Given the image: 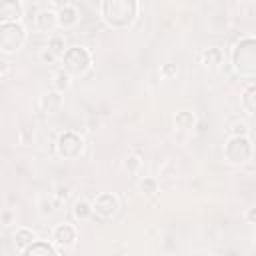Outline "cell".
Returning <instances> with one entry per match:
<instances>
[{"instance_id": "25", "label": "cell", "mask_w": 256, "mask_h": 256, "mask_svg": "<svg viewBox=\"0 0 256 256\" xmlns=\"http://www.w3.org/2000/svg\"><path fill=\"white\" fill-rule=\"evenodd\" d=\"M160 72H162V76H164V78H172V76H176V74H178V68H176V64L168 62V64H164V66L160 68Z\"/></svg>"}, {"instance_id": "1", "label": "cell", "mask_w": 256, "mask_h": 256, "mask_svg": "<svg viewBox=\"0 0 256 256\" xmlns=\"http://www.w3.org/2000/svg\"><path fill=\"white\" fill-rule=\"evenodd\" d=\"M138 8H140V4L134 0H130V2L128 0H112V2L106 0L100 4V14L108 26L124 28L134 22Z\"/></svg>"}, {"instance_id": "27", "label": "cell", "mask_w": 256, "mask_h": 256, "mask_svg": "<svg viewBox=\"0 0 256 256\" xmlns=\"http://www.w3.org/2000/svg\"><path fill=\"white\" fill-rule=\"evenodd\" d=\"M244 218H246V222H248V224H256V206L248 208V210H246V214H244Z\"/></svg>"}, {"instance_id": "12", "label": "cell", "mask_w": 256, "mask_h": 256, "mask_svg": "<svg viewBox=\"0 0 256 256\" xmlns=\"http://www.w3.org/2000/svg\"><path fill=\"white\" fill-rule=\"evenodd\" d=\"M80 20L78 8L74 4H62L58 8V26L60 28H74Z\"/></svg>"}, {"instance_id": "6", "label": "cell", "mask_w": 256, "mask_h": 256, "mask_svg": "<svg viewBox=\"0 0 256 256\" xmlns=\"http://www.w3.org/2000/svg\"><path fill=\"white\" fill-rule=\"evenodd\" d=\"M76 238H78V232L74 228V224H56L54 230H52V244H56L60 250H68L76 244Z\"/></svg>"}, {"instance_id": "3", "label": "cell", "mask_w": 256, "mask_h": 256, "mask_svg": "<svg viewBox=\"0 0 256 256\" xmlns=\"http://www.w3.org/2000/svg\"><path fill=\"white\" fill-rule=\"evenodd\" d=\"M26 42V28L22 22H0V50L2 54L18 52Z\"/></svg>"}, {"instance_id": "19", "label": "cell", "mask_w": 256, "mask_h": 256, "mask_svg": "<svg viewBox=\"0 0 256 256\" xmlns=\"http://www.w3.org/2000/svg\"><path fill=\"white\" fill-rule=\"evenodd\" d=\"M138 190L144 194V196H154L158 192V178L154 176H144L140 182H138Z\"/></svg>"}, {"instance_id": "5", "label": "cell", "mask_w": 256, "mask_h": 256, "mask_svg": "<svg viewBox=\"0 0 256 256\" xmlns=\"http://www.w3.org/2000/svg\"><path fill=\"white\" fill-rule=\"evenodd\" d=\"M92 206H94V214H98L100 218L108 220V218H112V216L118 212L120 202H118L116 194H112V192H102V194H98V196L94 198Z\"/></svg>"}, {"instance_id": "24", "label": "cell", "mask_w": 256, "mask_h": 256, "mask_svg": "<svg viewBox=\"0 0 256 256\" xmlns=\"http://www.w3.org/2000/svg\"><path fill=\"white\" fill-rule=\"evenodd\" d=\"M0 220H2V226H12L16 222V212L12 208H2Z\"/></svg>"}, {"instance_id": "22", "label": "cell", "mask_w": 256, "mask_h": 256, "mask_svg": "<svg viewBox=\"0 0 256 256\" xmlns=\"http://www.w3.org/2000/svg\"><path fill=\"white\" fill-rule=\"evenodd\" d=\"M248 124L244 120H238L230 126V136H248Z\"/></svg>"}, {"instance_id": "18", "label": "cell", "mask_w": 256, "mask_h": 256, "mask_svg": "<svg viewBox=\"0 0 256 256\" xmlns=\"http://www.w3.org/2000/svg\"><path fill=\"white\" fill-rule=\"evenodd\" d=\"M140 166H142V158H140L138 154H128V156L122 160V168H124V172H128L130 176H136L138 170H140Z\"/></svg>"}, {"instance_id": "16", "label": "cell", "mask_w": 256, "mask_h": 256, "mask_svg": "<svg viewBox=\"0 0 256 256\" xmlns=\"http://www.w3.org/2000/svg\"><path fill=\"white\" fill-rule=\"evenodd\" d=\"M72 214L78 218V220H88L92 214H94V206L92 202H88L86 198H78L72 206Z\"/></svg>"}, {"instance_id": "13", "label": "cell", "mask_w": 256, "mask_h": 256, "mask_svg": "<svg viewBox=\"0 0 256 256\" xmlns=\"http://www.w3.org/2000/svg\"><path fill=\"white\" fill-rule=\"evenodd\" d=\"M202 64L210 70L214 68H220L224 64V50L220 46H210L202 52Z\"/></svg>"}, {"instance_id": "23", "label": "cell", "mask_w": 256, "mask_h": 256, "mask_svg": "<svg viewBox=\"0 0 256 256\" xmlns=\"http://www.w3.org/2000/svg\"><path fill=\"white\" fill-rule=\"evenodd\" d=\"M38 58H40V62L42 64H54L56 60H58V56L48 48V46H44L42 50H40V54H38Z\"/></svg>"}, {"instance_id": "20", "label": "cell", "mask_w": 256, "mask_h": 256, "mask_svg": "<svg viewBox=\"0 0 256 256\" xmlns=\"http://www.w3.org/2000/svg\"><path fill=\"white\" fill-rule=\"evenodd\" d=\"M36 206H38V212H40L42 216H52V214L56 212L58 202H56V198H54V196H52V198H48V196H40Z\"/></svg>"}, {"instance_id": "26", "label": "cell", "mask_w": 256, "mask_h": 256, "mask_svg": "<svg viewBox=\"0 0 256 256\" xmlns=\"http://www.w3.org/2000/svg\"><path fill=\"white\" fill-rule=\"evenodd\" d=\"M8 74H10V62L0 60V76H2V80H6V78H8Z\"/></svg>"}, {"instance_id": "17", "label": "cell", "mask_w": 256, "mask_h": 256, "mask_svg": "<svg viewBox=\"0 0 256 256\" xmlns=\"http://www.w3.org/2000/svg\"><path fill=\"white\" fill-rule=\"evenodd\" d=\"M58 58H62L64 56V52L68 50L66 48V38H64V34H58V32H54V34H50L48 36V44H46Z\"/></svg>"}, {"instance_id": "14", "label": "cell", "mask_w": 256, "mask_h": 256, "mask_svg": "<svg viewBox=\"0 0 256 256\" xmlns=\"http://www.w3.org/2000/svg\"><path fill=\"white\" fill-rule=\"evenodd\" d=\"M174 126L178 130H184V132L186 130H192L196 126V114L190 112V110H178L174 114Z\"/></svg>"}, {"instance_id": "10", "label": "cell", "mask_w": 256, "mask_h": 256, "mask_svg": "<svg viewBox=\"0 0 256 256\" xmlns=\"http://www.w3.org/2000/svg\"><path fill=\"white\" fill-rule=\"evenodd\" d=\"M64 106V96L56 90H50V92H44L40 96V108L44 114H58Z\"/></svg>"}, {"instance_id": "2", "label": "cell", "mask_w": 256, "mask_h": 256, "mask_svg": "<svg viewBox=\"0 0 256 256\" xmlns=\"http://www.w3.org/2000/svg\"><path fill=\"white\" fill-rule=\"evenodd\" d=\"M256 38H244L236 42L234 52H232V62L234 70L238 74H256Z\"/></svg>"}, {"instance_id": "21", "label": "cell", "mask_w": 256, "mask_h": 256, "mask_svg": "<svg viewBox=\"0 0 256 256\" xmlns=\"http://www.w3.org/2000/svg\"><path fill=\"white\" fill-rule=\"evenodd\" d=\"M70 194H72V188L68 184H56L54 186V198H56L58 204H62L64 200H68Z\"/></svg>"}, {"instance_id": "8", "label": "cell", "mask_w": 256, "mask_h": 256, "mask_svg": "<svg viewBox=\"0 0 256 256\" xmlns=\"http://www.w3.org/2000/svg\"><path fill=\"white\" fill-rule=\"evenodd\" d=\"M68 148H74V150L80 154L82 148H84V140H82L78 134H74V132H62V134L58 136L56 150H58V154H60L62 158H66V156H68Z\"/></svg>"}, {"instance_id": "4", "label": "cell", "mask_w": 256, "mask_h": 256, "mask_svg": "<svg viewBox=\"0 0 256 256\" xmlns=\"http://www.w3.org/2000/svg\"><path fill=\"white\" fill-rule=\"evenodd\" d=\"M62 64L68 74H84L92 66V54L84 46H70L62 56Z\"/></svg>"}, {"instance_id": "9", "label": "cell", "mask_w": 256, "mask_h": 256, "mask_svg": "<svg viewBox=\"0 0 256 256\" xmlns=\"http://www.w3.org/2000/svg\"><path fill=\"white\" fill-rule=\"evenodd\" d=\"M24 16V4L18 0H8L0 4V22H20Z\"/></svg>"}, {"instance_id": "7", "label": "cell", "mask_w": 256, "mask_h": 256, "mask_svg": "<svg viewBox=\"0 0 256 256\" xmlns=\"http://www.w3.org/2000/svg\"><path fill=\"white\" fill-rule=\"evenodd\" d=\"M34 26L42 34H54V28L58 26V10L42 8L34 16Z\"/></svg>"}, {"instance_id": "11", "label": "cell", "mask_w": 256, "mask_h": 256, "mask_svg": "<svg viewBox=\"0 0 256 256\" xmlns=\"http://www.w3.org/2000/svg\"><path fill=\"white\" fill-rule=\"evenodd\" d=\"M12 238H14L12 242H14L16 250H20V252L28 250V248H30L34 242H38V236H36V232H34L32 228H28V226H20V228H16Z\"/></svg>"}, {"instance_id": "15", "label": "cell", "mask_w": 256, "mask_h": 256, "mask_svg": "<svg viewBox=\"0 0 256 256\" xmlns=\"http://www.w3.org/2000/svg\"><path fill=\"white\" fill-rule=\"evenodd\" d=\"M52 86H54V90H56V92L64 94V92L72 86V74H68L64 68L56 70V72H54V76H52Z\"/></svg>"}]
</instances>
